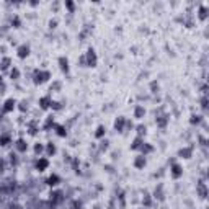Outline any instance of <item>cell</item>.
Instances as JSON below:
<instances>
[{
	"mask_svg": "<svg viewBox=\"0 0 209 209\" xmlns=\"http://www.w3.org/2000/svg\"><path fill=\"white\" fill-rule=\"evenodd\" d=\"M51 79V74L48 70H36L34 72V85H41L44 82H48V80Z\"/></svg>",
	"mask_w": 209,
	"mask_h": 209,
	"instance_id": "cell-1",
	"label": "cell"
},
{
	"mask_svg": "<svg viewBox=\"0 0 209 209\" xmlns=\"http://www.w3.org/2000/svg\"><path fill=\"white\" fill-rule=\"evenodd\" d=\"M199 18L201 20H206L207 18V8L206 7H201L199 8Z\"/></svg>",
	"mask_w": 209,
	"mask_h": 209,
	"instance_id": "cell-24",
	"label": "cell"
},
{
	"mask_svg": "<svg viewBox=\"0 0 209 209\" xmlns=\"http://www.w3.org/2000/svg\"><path fill=\"white\" fill-rule=\"evenodd\" d=\"M124 124H126V118H124V116H119V118L114 121V129H116V131H119V132H123Z\"/></svg>",
	"mask_w": 209,
	"mask_h": 209,
	"instance_id": "cell-11",
	"label": "cell"
},
{
	"mask_svg": "<svg viewBox=\"0 0 209 209\" xmlns=\"http://www.w3.org/2000/svg\"><path fill=\"white\" fill-rule=\"evenodd\" d=\"M51 108H52V109H56V111H57V109H62V103H61V101H54V100H52Z\"/></svg>",
	"mask_w": 209,
	"mask_h": 209,
	"instance_id": "cell-26",
	"label": "cell"
},
{
	"mask_svg": "<svg viewBox=\"0 0 209 209\" xmlns=\"http://www.w3.org/2000/svg\"><path fill=\"white\" fill-rule=\"evenodd\" d=\"M139 150L142 152L141 155H146V154H149V152H152L154 149H152V146H149V144H146V142H144V144H142V147L139 149Z\"/></svg>",
	"mask_w": 209,
	"mask_h": 209,
	"instance_id": "cell-21",
	"label": "cell"
},
{
	"mask_svg": "<svg viewBox=\"0 0 209 209\" xmlns=\"http://www.w3.org/2000/svg\"><path fill=\"white\" fill-rule=\"evenodd\" d=\"M10 77L16 80V79L20 77V70H18V69H16V67H13V69H11V70H10Z\"/></svg>",
	"mask_w": 209,
	"mask_h": 209,
	"instance_id": "cell-25",
	"label": "cell"
},
{
	"mask_svg": "<svg viewBox=\"0 0 209 209\" xmlns=\"http://www.w3.org/2000/svg\"><path fill=\"white\" fill-rule=\"evenodd\" d=\"M144 114H146V109H144V106H141V105H137V106L134 108V118L141 119V118H144Z\"/></svg>",
	"mask_w": 209,
	"mask_h": 209,
	"instance_id": "cell-16",
	"label": "cell"
},
{
	"mask_svg": "<svg viewBox=\"0 0 209 209\" xmlns=\"http://www.w3.org/2000/svg\"><path fill=\"white\" fill-rule=\"evenodd\" d=\"M83 57H85V66H88V67H95L96 66V54H95V51L92 48L87 51V54Z\"/></svg>",
	"mask_w": 209,
	"mask_h": 209,
	"instance_id": "cell-2",
	"label": "cell"
},
{
	"mask_svg": "<svg viewBox=\"0 0 209 209\" xmlns=\"http://www.w3.org/2000/svg\"><path fill=\"white\" fill-rule=\"evenodd\" d=\"M46 183L49 185V186H57V185L61 183V178L56 175V173H52L51 177H48V180H46Z\"/></svg>",
	"mask_w": 209,
	"mask_h": 209,
	"instance_id": "cell-12",
	"label": "cell"
},
{
	"mask_svg": "<svg viewBox=\"0 0 209 209\" xmlns=\"http://www.w3.org/2000/svg\"><path fill=\"white\" fill-rule=\"evenodd\" d=\"M10 64H11V59H10V57H3V59L0 61V70H8V69H10Z\"/></svg>",
	"mask_w": 209,
	"mask_h": 209,
	"instance_id": "cell-17",
	"label": "cell"
},
{
	"mask_svg": "<svg viewBox=\"0 0 209 209\" xmlns=\"http://www.w3.org/2000/svg\"><path fill=\"white\" fill-rule=\"evenodd\" d=\"M57 62H59V69H61V70L67 74L69 72V59H67V57L66 56H61L59 59H57Z\"/></svg>",
	"mask_w": 209,
	"mask_h": 209,
	"instance_id": "cell-9",
	"label": "cell"
},
{
	"mask_svg": "<svg viewBox=\"0 0 209 209\" xmlns=\"http://www.w3.org/2000/svg\"><path fill=\"white\" fill-rule=\"evenodd\" d=\"M20 109H21V111L28 109V103H26V101H21V103H20Z\"/></svg>",
	"mask_w": 209,
	"mask_h": 209,
	"instance_id": "cell-32",
	"label": "cell"
},
{
	"mask_svg": "<svg viewBox=\"0 0 209 209\" xmlns=\"http://www.w3.org/2000/svg\"><path fill=\"white\" fill-rule=\"evenodd\" d=\"M8 141H10V137H7V136L0 137V144H2V146H7V144H8Z\"/></svg>",
	"mask_w": 209,
	"mask_h": 209,
	"instance_id": "cell-30",
	"label": "cell"
},
{
	"mask_svg": "<svg viewBox=\"0 0 209 209\" xmlns=\"http://www.w3.org/2000/svg\"><path fill=\"white\" fill-rule=\"evenodd\" d=\"M191 154H193V149H191V147H185V149H181V150L178 152V155L183 157V159H190Z\"/></svg>",
	"mask_w": 209,
	"mask_h": 209,
	"instance_id": "cell-18",
	"label": "cell"
},
{
	"mask_svg": "<svg viewBox=\"0 0 209 209\" xmlns=\"http://www.w3.org/2000/svg\"><path fill=\"white\" fill-rule=\"evenodd\" d=\"M11 23H15V25H16V28H18V26H20V20H18V18H16V16H15V20H11Z\"/></svg>",
	"mask_w": 209,
	"mask_h": 209,
	"instance_id": "cell-34",
	"label": "cell"
},
{
	"mask_svg": "<svg viewBox=\"0 0 209 209\" xmlns=\"http://www.w3.org/2000/svg\"><path fill=\"white\" fill-rule=\"evenodd\" d=\"M15 147H16V150H18V152H26L28 144L23 141V139H18V141H16V144H15Z\"/></svg>",
	"mask_w": 209,
	"mask_h": 209,
	"instance_id": "cell-15",
	"label": "cell"
},
{
	"mask_svg": "<svg viewBox=\"0 0 209 209\" xmlns=\"http://www.w3.org/2000/svg\"><path fill=\"white\" fill-rule=\"evenodd\" d=\"M56 25H57L56 20H51V21H49V26H51V28H56Z\"/></svg>",
	"mask_w": 209,
	"mask_h": 209,
	"instance_id": "cell-33",
	"label": "cell"
},
{
	"mask_svg": "<svg viewBox=\"0 0 209 209\" xmlns=\"http://www.w3.org/2000/svg\"><path fill=\"white\" fill-rule=\"evenodd\" d=\"M170 173H172V177L175 178V180H178L180 177L183 175V168H181V165L173 164V165H172V168H170Z\"/></svg>",
	"mask_w": 209,
	"mask_h": 209,
	"instance_id": "cell-6",
	"label": "cell"
},
{
	"mask_svg": "<svg viewBox=\"0 0 209 209\" xmlns=\"http://www.w3.org/2000/svg\"><path fill=\"white\" fill-rule=\"evenodd\" d=\"M48 167H49V160L46 159V157H39V159L36 160V170L38 172L48 170Z\"/></svg>",
	"mask_w": 209,
	"mask_h": 209,
	"instance_id": "cell-3",
	"label": "cell"
},
{
	"mask_svg": "<svg viewBox=\"0 0 209 209\" xmlns=\"http://www.w3.org/2000/svg\"><path fill=\"white\" fill-rule=\"evenodd\" d=\"M57 152V149H56V146H54V144H52V142H49L48 144V146H46V154H48L49 157H52V155H54Z\"/></svg>",
	"mask_w": 209,
	"mask_h": 209,
	"instance_id": "cell-19",
	"label": "cell"
},
{
	"mask_svg": "<svg viewBox=\"0 0 209 209\" xmlns=\"http://www.w3.org/2000/svg\"><path fill=\"white\" fill-rule=\"evenodd\" d=\"M16 54H18L20 59H26V57L30 56V46H28V44L18 46V49H16Z\"/></svg>",
	"mask_w": 209,
	"mask_h": 209,
	"instance_id": "cell-4",
	"label": "cell"
},
{
	"mask_svg": "<svg viewBox=\"0 0 209 209\" xmlns=\"http://www.w3.org/2000/svg\"><path fill=\"white\" fill-rule=\"evenodd\" d=\"M54 131H56V134L59 137H67V129H66V126H64V124H56Z\"/></svg>",
	"mask_w": 209,
	"mask_h": 209,
	"instance_id": "cell-10",
	"label": "cell"
},
{
	"mask_svg": "<svg viewBox=\"0 0 209 209\" xmlns=\"http://www.w3.org/2000/svg\"><path fill=\"white\" fill-rule=\"evenodd\" d=\"M142 144H144V139L137 136L134 141H132V144H131V150H139V149L142 147Z\"/></svg>",
	"mask_w": 209,
	"mask_h": 209,
	"instance_id": "cell-14",
	"label": "cell"
},
{
	"mask_svg": "<svg viewBox=\"0 0 209 209\" xmlns=\"http://www.w3.org/2000/svg\"><path fill=\"white\" fill-rule=\"evenodd\" d=\"M203 121V116H199V114H193L191 116V119H190V123L191 124H199Z\"/></svg>",
	"mask_w": 209,
	"mask_h": 209,
	"instance_id": "cell-23",
	"label": "cell"
},
{
	"mask_svg": "<svg viewBox=\"0 0 209 209\" xmlns=\"http://www.w3.org/2000/svg\"><path fill=\"white\" fill-rule=\"evenodd\" d=\"M147 160H146V155H137L134 159V167L137 168V170H142L144 167H146Z\"/></svg>",
	"mask_w": 209,
	"mask_h": 209,
	"instance_id": "cell-8",
	"label": "cell"
},
{
	"mask_svg": "<svg viewBox=\"0 0 209 209\" xmlns=\"http://www.w3.org/2000/svg\"><path fill=\"white\" fill-rule=\"evenodd\" d=\"M136 129H137V136H139V137L146 136V131H147V127L144 126V124H139V126L136 127Z\"/></svg>",
	"mask_w": 209,
	"mask_h": 209,
	"instance_id": "cell-22",
	"label": "cell"
},
{
	"mask_svg": "<svg viewBox=\"0 0 209 209\" xmlns=\"http://www.w3.org/2000/svg\"><path fill=\"white\" fill-rule=\"evenodd\" d=\"M43 150H44V147H43V144H36V146H34V152H36V154H41L43 152Z\"/></svg>",
	"mask_w": 209,
	"mask_h": 209,
	"instance_id": "cell-27",
	"label": "cell"
},
{
	"mask_svg": "<svg viewBox=\"0 0 209 209\" xmlns=\"http://www.w3.org/2000/svg\"><path fill=\"white\" fill-rule=\"evenodd\" d=\"M206 193H207V191H206V186H204V185H201V186H199V194H201V198H206Z\"/></svg>",
	"mask_w": 209,
	"mask_h": 209,
	"instance_id": "cell-29",
	"label": "cell"
},
{
	"mask_svg": "<svg viewBox=\"0 0 209 209\" xmlns=\"http://www.w3.org/2000/svg\"><path fill=\"white\" fill-rule=\"evenodd\" d=\"M56 126V121H54V116H48L44 121V124H43V129L44 131H49L51 127H54Z\"/></svg>",
	"mask_w": 209,
	"mask_h": 209,
	"instance_id": "cell-13",
	"label": "cell"
},
{
	"mask_svg": "<svg viewBox=\"0 0 209 209\" xmlns=\"http://www.w3.org/2000/svg\"><path fill=\"white\" fill-rule=\"evenodd\" d=\"M51 103H52V98L49 95L39 98V106H41V109H49L51 108Z\"/></svg>",
	"mask_w": 209,
	"mask_h": 209,
	"instance_id": "cell-7",
	"label": "cell"
},
{
	"mask_svg": "<svg viewBox=\"0 0 209 209\" xmlns=\"http://www.w3.org/2000/svg\"><path fill=\"white\" fill-rule=\"evenodd\" d=\"M36 132H38V129H36V123H31L30 124V134H36Z\"/></svg>",
	"mask_w": 209,
	"mask_h": 209,
	"instance_id": "cell-28",
	"label": "cell"
},
{
	"mask_svg": "<svg viewBox=\"0 0 209 209\" xmlns=\"http://www.w3.org/2000/svg\"><path fill=\"white\" fill-rule=\"evenodd\" d=\"M66 7L69 8V11H74V10H75V5H74V2H66Z\"/></svg>",
	"mask_w": 209,
	"mask_h": 209,
	"instance_id": "cell-31",
	"label": "cell"
},
{
	"mask_svg": "<svg viewBox=\"0 0 209 209\" xmlns=\"http://www.w3.org/2000/svg\"><path fill=\"white\" fill-rule=\"evenodd\" d=\"M0 82H2V75H0Z\"/></svg>",
	"mask_w": 209,
	"mask_h": 209,
	"instance_id": "cell-35",
	"label": "cell"
},
{
	"mask_svg": "<svg viewBox=\"0 0 209 209\" xmlns=\"http://www.w3.org/2000/svg\"><path fill=\"white\" fill-rule=\"evenodd\" d=\"M105 134H106V127H105V126H98V127H96V131H95V137L101 139Z\"/></svg>",
	"mask_w": 209,
	"mask_h": 209,
	"instance_id": "cell-20",
	"label": "cell"
},
{
	"mask_svg": "<svg viewBox=\"0 0 209 209\" xmlns=\"http://www.w3.org/2000/svg\"><path fill=\"white\" fill-rule=\"evenodd\" d=\"M15 108H16V100H13V98H8L3 103V113H11Z\"/></svg>",
	"mask_w": 209,
	"mask_h": 209,
	"instance_id": "cell-5",
	"label": "cell"
}]
</instances>
